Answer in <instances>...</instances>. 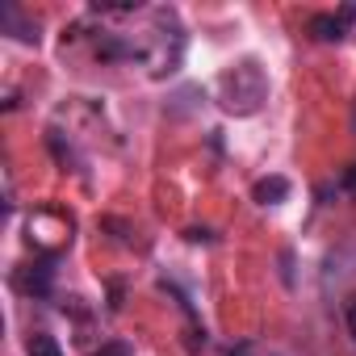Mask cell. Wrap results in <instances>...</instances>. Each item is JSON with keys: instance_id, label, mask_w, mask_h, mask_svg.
Returning <instances> with one entry per match:
<instances>
[{"instance_id": "6da1fadb", "label": "cell", "mask_w": 356, "mask_h": 356, "mask_svg": "<svg viewBox=\"0 0 356 356\" xmlns=\"http://www.w3.org/2000/svg\"><path fill=\"white\" fill-rule=\"evenodd\" d=\"M268 101V76L256 59H239L218 76V105L235 118H252L260 113Z\"/></svg>"}, {"instance_id": "30bf717a", "label": "cell", "mask_w": 356, "mask_h": 356, "mask_svg": "<svg viewBox=\"0 0 356 356\" xmlns=\"http://www.w3.org/2000/svg\"><path fill=\"white\" fill-rule=\"evenodd\" d=\"M343 318H348V331H352V343H356V298L343 302Z\"/></svg>"}, {"instance_id": "ba28073f", "label": "cell", "mask_w": 356, "mask_h": 356, "mask_svg": "<svg viewBox=\"0 0 356 356\" xmlns=\"http://www.w3.org/2000/svg\"><path fill=\"white\" fill-rule=\"evenodd\" d=\"M26 356H63V348H59L55 335H47V331H30V335H26Z\"/></svg>"}, {"instance_id": "5b68a950", "label": "cell", "mask_w": 356, "mask_h": 356, "mask_svg": "<svg viewBox=\"0 0 356 356\" xmlns=\"http://www.w3.org/2000/svg\"><path fill=\"white\" fill-rule=\"evenodd\" d=\"M97 55L109 59V63H122V59H147V51H143L138 42H126L122 34H105L101 47H97Z\"/></svg>"}, {"instance_id": "52a82bcc", "label": "cell", "mask_w": 356, "mask_h": 356, "mask_svg": "<svg viewBox=\"0 0 356 356\" xmlns=\"http://www.w3.org/2000/svg\"><path fill=\"white\" fill-rule=\"evenodd\" d=\"M285 197H289L285 176H260V181L252 185V202H260V206H281Z\"/></svg>"}, {"instance_id": "277c9868", "label": "cell", "mask_w": 356, "mask_h": 356, "mask_svg": "<svg viewBox=\"0 0 356 356\" xmlns=\"http://www.w3.org/2000/svg\"><path fill=\"white\" fill-rule=\"evenodd\" d=\"M306 30H310L314 42H343V38H348V22H343V13H314Z\"/></svg>"}, {"instance_id": "8fae6325", "label": "cell", "mask_w": 356, "mask_h": 356, "mask_svg": "<svg viewBox=\"0 0 356 356\" xmlns=\"http://www.w3.org/2000/svg\"><path fill=\"white\" fill-rule=\"evenodd\" d=\"M343 189H348V193H356V163L343 172Z\"/></svg>"}, {"instance_id": "8992f818", "label": "cell", "mask_w": 356, "mask_h": 356, "mask_svg": "<svg viewBox=\"0 0 356 356\" xmlns=\"http://www.w3.org/2000/svg\"><path fill=\"white\" fill-rule=\"evenodd\" d=\"M0 26H5V34H13L17 42H38V26L26 22V13L17 5H5L0 9Z\"/></svg>"}, {"instance_id": "9c48e42d", "label": "cell", "mask_w": 356, "mask_h": 356, "mask_svg": "<svg viewBox=\"0 0 356 356\" xmlns=\"http://www.w3.org/2000/svg\"><path fill=\"white\" fill-rule=\"evenodd\" d=\"M130 352H134V348H130L126 339H113V343H105V348H101V352H92V356H130Z\"/></svg>"}, {"instance_id": "7a4b0ae2", "label": "cell", "mask_w": 356, "mask_h": 356, "mask_svg": "<svg viewBox=\"0 0 356 356\" xmlns=\"http://www.w3.org/2000/svg\"><path fill=\"white\" fill-rule=\"evenodd\" d=\"M72 231H76V222H72L63 210H55V206H42V210H34V214L26 218V239H30V248L42 252L47 260H55V256L72 243Z\"/></svg>"}, {"instance_id": "3957f363", "label": "cell", "mask_w": 356, "mask_h": 356, "mask_svg": "<svg viewBox=\"0 0 356 356\" xmlns=\"http://www.w3.org/2000/svg\"><path fill=\"white\" fill-rule=\"evenodd\" d=\"M55 260H38V264H26V268H17L13 273V285L22 289V293H51V281H55V268H51Z\"/></svg>"}]
</instances>
